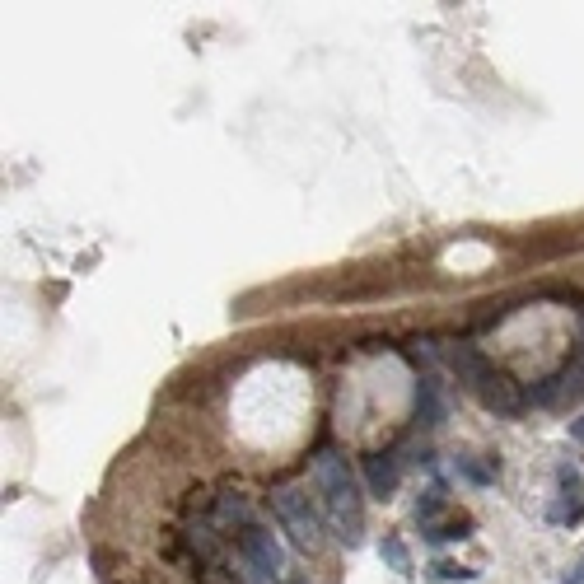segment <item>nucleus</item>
Instances as JSON below:
<instances>
[{
  "instance_id": "11",
  "label": "nucleus",
  "mask_w": 584,
  "mask_h": 584,
  "mask_svg": "<svg viewBox=\"0 0 584 584\" xmlns=\"http://www.w3.org/2000/svg\"><path fill=\"white\" fill-rule=\"evenodd\" d=\"M454 472L463 477V482H472V486H491V482H496V472H486L477 458H454Z\"/></svg>"
},
{
  "instance_id": "12",
  "label": "nucleus",
  "mask_w": 584,
  "mask_h": 584,
  "mask_svg": "<svg viewBox=\"0 0 584 584\" xmlns=\"http://www.w3.org/2000/svg\"><path fill=\"white\" fill-rule=\"evenodd\" d=\"M440 510H444V491H440V486H430L426 496L416 500V519H421V524H430Z\"/></svg>"
},
{
  "instance_id": "13",
  "label": "nucleus",
  "mask_w": 584,
  "mask_h": 584,
  "mask_svg": "<svg viewBox=\"0 0 584 584\" xmlns=\"http://www.w3.org/2000/svg\"><path fill=\"white\" fill-rule=\"evenodd\" d=\"M556 584H584V561H580V566H575V570H570V575H561V580H556Z\"/></svg>"
},
{
  "instance_id": "10",
  "label": "nucleus",
  "mask_w": 584,
  "mask_h": 584,
  "mask_svg": "<svg viewBox=\"0 0 584 584\" xmlns=\"http://www.w3.org/2000/svg\"><path fill=\"white\" fill-rule=\"evenodd\" d=\"M547 519H552V524H570V528H575V524L584 519V491H580L575 500L566 496L561 505H552V510H547Z\"/></svg>"
},
{
  "instance_id": "3",
  "label": "nucleus",
  "mask_w": 584,
  "mask_h": 584,
  "mask_svg": "<svg viewBox=\"0 0 584 584\" xmlns=\"http://www.w3.org/2000/svg\"><path fill=\"white\" fill-rule=\"evenodd\" d=\"M271 510H276L281 528L300 542L304 552H318V547H323V524H328V519H323V505H318L304 486H276V491H271Z\"/></svg>"
},
{
  "instance_id": "5",
  "label": "nucleus",
  "mask_w": 584,
  "mask_h": 584,
  "mask_svg": "<svg viewBox=\"0 0 584 584\" xmlns=\"http://www.w3.org/2000/svg\"><path fill=\"white\" fill-rule=\"evenodd\" d=\"M360 468H365V486H370V496L388 500L393 491H398L402 472H398V458L393 454H365L360 458Z\"/></svg>"
},
{
  "instance_id": "6",
  "label": "nucleus",
  "mask_w": 584,
  "mask_h": 584,
  "mask_svg": "<svg viewBox=\"0 0 584 584\" xmlns=\"http://www.w3.org/2000/svg\"><path fill=\"white\" fill-rule=\"evenodd\" d=\"M444 421V398H440V384H435V379H421V384H416V426H440Z\"/></svg>"
},
{
  "instance_id": "9",
  "label": "nucleus",
  "mask_w": 584,
  "mask_h": 584,
  "mask_svg": "<svg viewBox=\"0 0 584 584\" xmlns=\"http://www.w3.org/2000/svg\"><path fill=\"white\" fill-rule=\"evenodd\" d=\"M426 538H430V542H458V538H472V519H468V514H458V519H449V524L430 528Z\"/></svg>"
},
{
  "instance_id": "2",
  "label": "nucleus",
  "mask_w": 584,
  "mask_h": 584,
  "mask_svg": "<svg viewBox=\"0 0 584 584\" xmlns=\"http://www.w3.org/2000/svg\"><path fill=\"white\" fill-rule=\"evenodd\" d=\"M449 370H454V379L468 388L472 398L482 402V412L500 416V421H514L524 412V388L514 384L505 370H496L477 346H454L449 351Z\"/></svg>"
},
{
  "instance_id": "8",
  "label": "nucleus",
  "mask_w": 584,
  "mask_h": 584,
  "mask_svg": "<svg viewBox=\"0 0 584 584\" xmlns=\"http://www.w3.org/2000/svg\"><path fill=\"white\" fill-rule=\"evenodd\" d=\"M477 575H482V570H472V566H458V561H435V566H430V580H440V584H472L477 580Z\"/></svg>"
},
{
  "instance_id": "14",
  "label": "nucleus",
  "mask_w": 584,
  "mask_h": 584,
  "mask_svg": "<svg viewBox=\"0 0 584 584\" xmlns=\"http://www.w3.org/2000/svg\"><path fill=\"white\" fill-rule=\"evenodd\" d=\"M566 430H570V440H580V444H584V416H575Z\"/></svg>"
},
{
  "instance_id": "7",
  "label": "nucleus",
  "mask_w": 584,
  "mask_h": 584,
  "mask_svg": "<svg viewBox=\"0 0 584 584\" xmlns=\"http://www.w3.org/2000/svg\"><path fill=\"white\" fill-rule=\"evenodd\" d=\"M379 556H384V561L398 570V575H416L412 552H407V542H402V538H384V542H379Z\"/></svg>"
},
{
  "instance_id": "4",
  "label": "nucleus",
  "mask_w": 584,
  "mask_h": 584,
  "mask_svg": "<svg viewBox=\"0 0 584 584\" xmlns=\"http://www.w3.org/2000/svg\"><path fill=\"white\" fill-rule=\"evenodd\" d=\"M229 538H234V547H239V556H243V570H253L257 580L281 584L285 575H290L281 538H276L267 524H257V519H243L239 528H229Z\"/></svg>"
},
{
  "instance_id": "1",
  "label": "nucleus",
  "mask_w": 584,
  "mask_h": 584,
  "mask_svg": "<svg viewBox=\"0 0 584 584\" xmlns=\"http://www.w3.org/2000/svg\"><path fill=\"white\" fill-rule=\"evenodd\" d=\"M314 491L323 505V519L346 547H360L365 538V491H360L356 472L346 468L342 454H318L314 458Z\"/></svg>"
}]
</instances>
